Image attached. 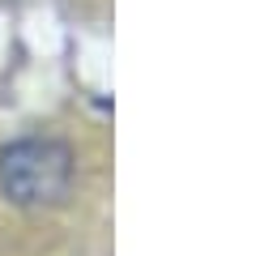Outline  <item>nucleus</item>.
Instances as JSON below:
<instances>
[{"label":"nucleus","instance_id":"nucleus-1","mask_svg":"<svg viewBox=\"0 0 256 256\" xmlns=\"http://www.w3.org/2000/svg\"><path fill=\"white\" fill-rule=\"evenodd\" d=\"M77 180L73 150L56 137H22L0 150V192L22 210L60 205Z\"/></svg>","mask_w":256,"mask_h":256}]
</instances>
